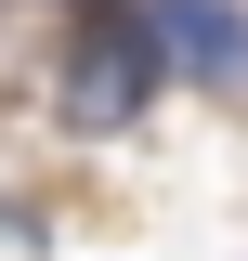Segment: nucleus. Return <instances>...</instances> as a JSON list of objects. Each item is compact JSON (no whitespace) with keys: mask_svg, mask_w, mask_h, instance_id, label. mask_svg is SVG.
<instances>
[{"mask_svg":"<svg viewBox=\"0 0 248 261\" xmlns=\"http://www.w3.org/2000/svg\"><path fill=\"white\" fill-rule=\"evenodd\" d=\"M170 92L144 53V13H79V39H65V118L79 130H131L144 105Z\"/></svg>","mask_w":248,"mask_h":261,"instance_id":"obj_1","label":"nucleus"},{"mask_svg":"<svg viewBox=\"0 0 248 261\" xmlns=\"http://www.w3.org/2000/svg\"><path fill=\"white\" fill-rule=\"evenodd\" d=\"M144 53H157V79H196L222 105L248 92V13L235 0H144Z\"/></svg>","mask_w":248,"mask_h":261,"instance_id":"obj_2","label":"nucleus"},{"mask_svg":"<svg viewBox=\"0 0 248 261\" xmlns=\"http://www.w3.org/2000/svg\"><path fill=\"white\" fill-rule=\"evenodd\" d=\"M65 13H118V0H65Z\"/></svg>","mask_w":248,"mask_h":261,"instance_id":"obj_3","label":"nucleus"}]
</instances>
